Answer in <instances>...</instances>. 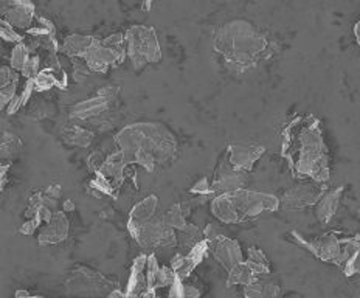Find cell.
Wrapping results in <instances>:
<instances>
[{
  "label": "cell",
  "mask_w": 360,
  "mask_h": 298,
  "mask_svg": "<svg viewBox=\"0 0 360 298\" xmlns=\"http://www.w3.org/2000/svg\"><path fill=\"white\" fill-rule=\"evenodd\" d=\"M281 155L291 171L314 183L329 180V151L324 145L320 120L314 115H296L281 132Z\"/></svg>",
  "instance_id": "cell-1"
},
{
  "label": "cell",
  "mask_w": 360,
  "mask_h": 298,
  "mask_svg": "<svg viewBox=\"0 0 360 298\" xmlns=\"http://www.w3.org/2000/svg\"><path fill=\"white\" fill-rule=\"evenodd\" d=\"M115 140L129 165H140L146 171L171 162L179 151L178 140L161 123L128 125L117 134Z\"/></svg>",
  "instance_id": "cell-2"
},
{
  "label": "cell",
  "mask_w": 360,
  "mask_h": 298,
  "mask_svg": "<svg viewBox=\"0 0 360 298\" xmlns=\"http://www.w3.org/2000/svg\"><path fill=\"white\" fill-rule=\"evenodd\" d=\"M269 42L255 25L247 20H231L216 31L215 50L224 58L227 67L235 73L253 69L263 58Z\"/></svg>",
  "instance_id": "cell-3"
},
{
  "label": "cell",
  "mask_w": 360,
  "mask_h": 298,
  "mask_svg": "<svg viewBox=\"0 0 360 298\" xmlns=\"http://www.w3.org/2000/svg\"><path fill=\"white\" fill-rule=\"evenodd\" d=\"M128 230L137 244L152 253L155 248L178 246V233L165 221V213H159L157 196H147L131 210Z\"/></svg>",
  "instance_id": "cell-4"
},
{
  "label": "cell",
  "mask_w": 360,
  "mask_h": 298,
  "mask_svg": "<svg viewBox=\"0 0 360 298\" xmlns=\"http://www.w3.org/2000/svg\"><path fill=\"white\" fill-rule=\"evenodd\" d=\"M281 207L277 196L241 188L213 197L211 213L224 224H243Z\"/></svg>",
  "instance_id": "cell-5"
},
{
  "label": "cell",
  "mask_w": 360,
  "mask_h": 298,
  "mask_svg": "<svg viewBox=\"0 0 360 298\" xmlns=\"http://www.w3.org/2000/svg\"><path fill=\"white\" fill-rule=\"evenodd\" d=\"M126 55L136 69H143L147 64L160 62L161 47L157 33L152 27L134 25L124 33Z\"/></svg>",
  "instance_id": "cell-6"
},
{
  "label": "cell",
  "mask_w": 360,
  "mask_h": 298,
  "mask_svg": "<svg viewBox=\"0 0 360 298\" xmlns=\"http://www.w3.org/2000/svg\"><path fill=\"white\" fill-rule=\"evenodd\" d=\"M128 55H126L124 34L115 33L104 39L95 38L94 44L89 48L84 61L90 69V72L106 73L110 67L120 66Z\"/></svg>",
  "instance_id": "cell-7"
},
{
  "label": "cell",
  "mask_w": 360,
  "mask_h": 298,
  "mask_svg": "<svg viewBox=\"0 0 360 298\" xmlns=\"http://www.w3.org/2000/svg\"><path fill=\"white\" fill-rule=\"evenodd\" d=\"M247 182H249V173L233 168L224 154L216 166L213 180H211V191H213V196L216 197L241 190L247 185Z\"/></svg>",
  "instance_id": "cell-8"
},
{
  "label": "cell",
  "mask_w": 360,
  "mask_h": 298,
  "mask_svg": "<svg viewBox=\"0 0 360 298\" xmlns=\"http://www.w3.org/2000/svg\"><path fill=\"white\" fill-rule=\"evenodd\" d=\"M291 236L296 244L305 247L306 250L314 253L319 260H322L324 262H333V264H338L342 239L333 235V233L324 235L322 238H317V239H305L303 236H300L296 232H292Z\"/></svg>",
  "instance_id": "cell-9"
},
{
  "label": "cell",
  "mask_w": 360,
  "mask_h": 298,
  "mask_svg": "<svg viewBox=\"0 0 360 298\" xmlns=\"http://www.w3.org/2000/svg\"><path fill=\"white\" fill-rule=\"evenodd\" d=\"M210 253L213 255V258L221 264L225 271L230 272L233 267L244 262L243 248L239 246L238 241L231 239L225 235H217L215 239L208 241Z\"/></svg>",
  "instance_id": "cell-10"
},
{
  "label": "cell",
  "mask_w": 360,
  "mask_h": 298,
  "mask_svg": "<svg viewBox=\"0 0 360 298\" xmlns=\"http://www.w3.org/2000/svg\"><path fill=\"white\" fill-rule=\"evenodd\" d=\"M2 20L8 22L17 31H28L36 22L34 5L28 0H14L2 3Z\"/></svg>",
  "instance_id": "cell-11"
},
{
  "label": "cell",
  "mask_w": 360,
  "mask_h": 298,
  "mask_svg": "<svg viewBox=\"0 0 360 298\" xmlns=\"http://www.w3.org/2000/svg\"><path fill=\"white\" fill-rule=\"evenodd\" d=\"M323 193L324 188L319 187V183H305L289 188L280 202L286 210H303L310 205H317Z\"/></svg>",
  "instance_id": "cell-12"
},
{
  "label": "cell",
  "mask_w": 360,
  "mask_h": 298,
  "mask_svg": "<svg viewBox=\"0 0 360 298\" xmlns=\"http://www.w3.org/2000/svg\"><path fill=\"white\" fill-rule=\"evenodd\" d=\"M264 151V146L257 143H231L225 151V157L233 168L249 173L255 166V163L263 157Z\"/></svg>",
  "instance_id": "cell-13"
},
{
  "label": "cell",
  "mask_w": 360,
  "mask_h": 298,
  "mask_svg": "<svg viewBox=\"0 0 360 298\" xmlns=\"http://www.w3.org/2000/svg\"><path fill=\"white\" fill-rule=\"evenodd\" d=\"M210 253V246L207 239H202L199 244L194 246L192 250L185 255H175L171 260L173 271L179 278L185 280L189 275L193 274L194 269L201 264V262L207 258V255Z\"/></svg>",
  "instance_id": "cell-14"
},
{
  "label": "cell",
  "mask_w": 360,
  "mask_h": 298,
  "mask_svg": "<svg viewBox=\"0 0 360 298\" xmlns=\"http://www.w3.org/2000/svg\"><path fill=\"white\" fill-rule=\"evenodd\" d=\"M128 166L129 163L126 160L124 154L118 149V151L112 152L106 157L103 166L98 169L95 174L103 177L104 180H108L110 183V187L114 188L115 193L118 194V191L122 188L126 179V169H128Z\"/></svg>",
  "instance_id": "cell-15"
},
{
  "label": "cell",
  "mask_w": 360,
  "mask_h": 298,
  "mask_svg": "<svg viewBox=\"0 0 360 298\" xmlns=\"http://www.w3.org/2000/svg\"><path fill=\"white\" fill-rule=\"evenodd\" d=\"M70 221L66 211H56L53 218L39 230L38 241L42 246L59 244L69 238Z\"/></svg>",
  "instance_id": "cell-16"
},
{
  "label": "cell",
  "mask_w": 360,
  "mask_h": 298,
  "mask_svg": "<svg viewBox=\"0 0 360 298\" xmlns=\"http://www.w3.org/2000/svg\"><path fill=\"white\" fill-rule=\"evenodd\" d=\"M112 101L104 97L101 92H96L95 97L84 99L81 103H76L70 108V118L80 120V122H87L90 118L100 117L109 111Z\"/></svg>",
  "instance_id": "cell-17"
},
{
  "label": "cell",
  "mask_w": 360,
  "mask_h": 298,
  "mask_svg": "<svg viewBox=\"0 0 360 298\" xmlns=\"http://www.w3.org/2000/svg\"><path fill=\"white\" fill-rule=\"evenodd\" d=\"M147 255H140L136 258L131 267V275L124 294L128 298H140L147 290V276H146Z\"/></svg>",
  "instance_id": "cell-18"
},
{
  "label": "cell",
  "mask_w": 360,
  "mask_h": 298,
  "mask_svg": "<svg viewBox=\"0 0 360 298\" xmlns=\"http://www.w3.org/2000/svg\"><path fill=\"white\" fill-rule=\"evenodd\" d=\"M343 194V187H337L334 190H324L320 201L315 205V216L322 224H328L340 204V197Z\"/></svg>",
  "instance_id": "cell-19"
},
{
  "label": "cell",
  "mask_w": 360,
  "mask_h": 298,
  "mask_svg": "<svg viewBox=\"0 0 360 298\" xmlns=\"http://www.w3.org/2000/svg\"><path fill=\"white\" fill-rule=\"evenodd\" d=\"M94 36H86V34H70L64 39L61 45V52L67 55L72 59H84L87 55L89 48L94 44Z\"/></svg>",
  "instance_id": "cell-20"
},
{
  "label": "cell",
  "mask_w": 360,
  "mask_h": 298,
  "mask_svg": "<svg viewBox=\"0 0 360 298\" xmlns=\"http://www.w3.org/2000/svg\"><path fill=\"white\" fill-rule=\"evenodd\" d=\"M258 280V275L252 271V267L247 264V261L241 262L231 269L229 272V280H227V286H249L252 285L253 281Z\"/></svg>",
  "instance_id": "cell-21"
},
{
  "label": "cell",
  "mask_w": 360,
  "mask_h": 298,
  "mask_svg": "<svg viewBox=\"0 0 360 298\" xmlns=\"http://www.w3.org/2000/svg\"><path fill=\"white\" fill-rule=\"evenodd\" d=\"M188 215H189V210L185 204H174L173 207L165 213V221L175 232H182L189 225L187 222Z\"/></svg>",
  "instance_id": "cell-22"
},
{
  "label": "cell",
  "mask_w": 360,
  "mask_h": 298,
  "mask_svg": "<svg viewBox=\"0 0 360 298\" xmlns=\"http://www.w3.org/2000/svg\"><path fill=\"white\" fill-rule=\"evenodd\" d=\"M280 294V288L269 283L263 281H253L252 285L244 288V297L245 298H277Z\"/></svg>",
  "instance_id": "cell-23"
},
{
  "label": "cell",
  "mask_w": 360,
  "mask_h": 298,
  "mask_svg": "<svg viewBox=\"0 0 360 298\" xmlns=\"http://www.w3.org/2000/svg\"><path fill=\"white\" fill-rule=\"evenodd\" d=\"M64 139L69 145L87 148L94 141V132L81 126H70L64 134Z\"/></svg>",
  "instance_id": "cell-24"
},
{
  "label": "cell",
  "mask_w": 360,
  "mask_h": 298,
  "mask_svg": "<svg viewBox=\"0 0 360 298\" xmlns=\"http://www.w3.org/2000/svg\"><path fill=\"white\" fill-rule=\"evenodd\" d=\"M247 255H249V257H247V264L252 267V271L255 272L258 276L271 274V262H269V260H267L263 250L252 247V248H249Z\"/></svg>",
  "instance_id": "cell-25"
},
{
  "label": "cell",
  "mask_w": 360,
  "mask_h": 298,
  "mask_svg": "<svg viewBox=\"0 0 360 298\" xmlns=\"http://www.w3.org/2000/svg\"><path fill=\"white\" fill-rule=\"evenodd\" d=\"M202 239H206L203 238V232L197 225L189 224L185 230L179 232L178 244H180L183 250H187V253H188L194 246L199 244Z\"/></svg>",
  "instance_id": "cell-26"
},
{
  "label": "cell",
  "mask_w": 360,
  "mask_h": 298,
  "mask_svg": "<svg viewBox=\"0 0 360 298\" xmlns=\"http://www.w3.org/2000/svg\"><path fill=\"white\" fill-rule=\"evenodd\" d=\"M22 141H20L19 137L13 136L10 132H3L2 134V159L10 160L13 157H16L20 152H22Z\"/></svg>",
  "instance_id": "cell-27"
},
{
  "label": "cell",
  "mask_w": 360,
  "mask_h": 298,
  "mask_svg": "<svg viewBox=\"0 0 360 298\" xmlns=\"http://www.w3.org/2000/svg\"><path fill=\"white\" fill-rule=\"evenodd\" d=\"M34 90H36V89H34V81L33 80H25L24 87L19 90V94H17L16 98H14V101L8 106V108H6V113H8V115H14V113H16L20 108H22V106H25L28 101H30L31 94Z\"/></svg>",
  "instance_id": "cell-28"
},
{
  "label": "cell",
  "mask_w": 360,
  "mask_h": 298,
  "mask_svg": "<svg viewBox=\"0 0 360 298\" xmlns=\"http://www.w3.org/2000/svg\"><path fill=\"white\" fill-rule=\"evenodd\" d=\"M30 56H31V52H30V48L25 45V42L14 45V48L11 50V56H10V67L13 70H16L17 73H20L22 72L27 61L30 59Z\"/></svg>",
  "instance_id": "cell-29"
},
{
  "label": "cell",
  "mask_w": 360,
  "mask_h": 298,
  "mask_svg": "<svg viewBox=\"0 0 360 298\" xmlns=\"http://www.w3.org/2000/svg\"><path fill=\"white\" fill-rule=\"evenodd\" d=\"M179 276L175 275L171 266H161L160 271L157 274V280H155V289L159 288H171L174 285V281L178 280Z\"/></svg>",
  "instance_id": "cell-30"
},
{
  "label": "cell",
  "mask_w": 360,
  "mask_h": 298,
  "mask_svg": "<svg viewBox=\"0 0 360 298\" xmlns=\"http://www.w3.org/2000/svg\"><path fill=\"white\" fill-rule=\"evenodd\" d=\"M19 83L8 84V86L0 87V109L5 111L14 101V98L19 94Z\"/></svg>",
  "instance_id": "cell-31"
},
{
  "label": "cell",
  "mask_w": 360,
  "mask_h": 298,
  "mask_svg": "<svg viewBox=\"0 0 360 298\" xmlns=\"http://www.w3.org/2000/svg\"><path fill=\"white\" fill-rule=\"evenodd\" d=\"M0 34H2V39L6 42H14V45L17 44H22L25 41V36L20 31H17L16 28H13L8 22H5V20H0Z\"/></svg>",
  "instance_id": "cell-32"
},
{
  "label": "cell",
  "mask_w": 360,
  "mask_h": 298,
  "mask_svg": "<svg viewBox=\"0 0 360 298\" xmlns=\"http://www.w3.org/2000/svg\"><path fill=\"white\" fill-rule=\"evenodd\" d=\"M41 58L38 55H31L30 59L27 61V64L22 69V72H20V76H24L25 80H34L41 72Z\"/></svg>",
  "instance_id": "cell-33"
},
{
  "label": "cell",
  "mask_w": 360,
  "mask_h": 298,
  "mask_svg": "<svg viewBox=\"0 0 360 298\" xmlns=\"http://www.w3.org/2000/svg\"><path fill=\"white\" fill-rule=\"evenodd\" d=\"M19 75L20 73H17L16 70H13L10 66H2V69H0V84H2V86H8V84L19 83Z\"/></svg>",
  "instance_id": "cell-34"
},
{
  "label": "cell",
  "mask_w": 360,
  "mask_h": 298,
  "mask_svg": "<svg viewBox=\"0 0 360 298\" xmlns=\"http://www.w3.org/2000/svg\"><path fill=\"white\" fill-rule=\"evenodd\" d=\"M90 73V69L84 59H73V76L76 81H84Z\"/></svg>",
  "instance_id": "cell-35"
},
{
  "label": "cell",
  "mask_w": 360,
  "mask_h": 298,
  "mask_svg": "<svg viewBox=\"0 0 360 298\" xmlns=\"http://www.w3.org/2000/svg\"><path fill=\"white\" fill-rule=\"evenodd\" d=\"M192 193L197 196L213 194V191H211V182L207 179V177H201V179L192 187Z\"/></svg>",
  "instance_id": "cell-36"
},
{
  "label": "cell",
  "mask_w": 360,
  "mask_h": 298,
  "mask_svg": "<svg viewBox=\"0 0 360 298\" xmlns=\"http://www.w3.org/2000/svg\"><path fill=\"white\" fill-rule=\"evenodd\" d=\"M342 269H343V274L347 276H352V275L360 274V250Z\"/></svg>",
  "instance_id": "cell-37"
},
{
  "label": "cell",
  "mask_w": 360,
  "mask_h": 298,
  "mask_svg": "<svg viewBox=\"0 0 360 298\" xmlns=\"http://www.w3.org/2000/svg\"><path fill=\"white\" fill-rule=\"evenodd\" d=\"M166 298H185V285H183L182 278H178L174 281V285L168 290Z\"/></svg>",
  "instance_id": "cell-38"
},
{
  "label": "cell",
  "mask_w": 360,
  "mask_h": 298,
  "mask_svg": "<svg viewBox=\"0 0 360 298\" xmlns=\"http://www.w3.org/2000/svg\"><path fill=\"white\" fill-rule=\"evenodd\" d=\"M104 160H106V157H103L100 152H94V154L90 155V157H89V166H90L92 171H94V174L103 166Z\"/></svg>",
  "instance_id": "cell-39"
},
{
  "label": "cell",
  "mask_w": 360,
  "mask_h": 298,
  "mask_svg": "<svg viewBox=\"0 0 360 298\" xmlns=\"http://www.w3.org/2000/svg\"><path fill=\"white\" fill-rule=\"evenodd\" d=\"M185 298H202V294L196 286H185Z\"/></svg>",
  "instance_id": "cell-40"
},
{
  "label": "cell",
  "mask_w": 360,
  "mask_h": 298,
  "mask_svg": "<svg viewBox=\"0 0 360 298\" xmlns=\"http://www.w3.org/2000/svg\"><path fill=\"white\" fill-rule=\"evenodd\" d=\"M8 168H10V163H3L2 165V180H0V187H2V190H3V187H5V179H6V171H8Z\"/></svg>",
  "instance_id": "cell-41"
},
{
  "label": "cell",
  "mask_w": 360,
  "mask_h": 298,
  "mask_svg": "<svg viewBox=\"0 0 360 298\" xmlns=\"http://www.w3.org/2000/svg\"><path fill=\"white\" fill-rule=\"evenodd\" d=\"M16 298H44V297H34V295H30V292H27V290H17Z\"/></svg>",
  "instance_id": "cell-42"
},
{
  "label": "cell",
  "mask_w": 360,
  "mask_h": 298,
  "mask_svg": "<svg viewBox=\"0 0 360 298\" xmlns=\"http://www.w3.org/2000/svg\"><path fill=\"white\" fill-rule=\"evenodd\" d=\"M108 298H128V297H126V294L122 292V290H120V289H115L114 292H110L108 295Z\"/></svg>",
  "instance_id": "cell-43"
},
{
  "label": "cell",
  "mask_w": 360,
  "mask_h": 298,
  "mask_svg": "<svg viewBox=\"0 0 360 298\" xmlns=\"http://www.w3.org/2000/svg\"><path fill=\"white\" fill-rule=\"evenodd\" d=\"M354 36H356L357 44L360 45V19L357 20V24L354 25Z\"/></svg>",
  "instance_id": "cell-44"
},
{
  "label": "cell",
  "mask_w": 360,
  "mask_h": 298,
  "mask_svg": "<svg viewBox=\"0 0 360 298\" xmlns=\"http://www.w3.org/2000/svg\"><path fill=\"white\" fill-rule=\"evenodd\" d=\"M64 211H66V213L75 211V204H73L72 201H67V202L64 204Z\"/></svg>",
  "instance_id": "cell-45"
},
{
  "label": "cell",
  "mask_w": 360,
  "mask_h": 298,
  "mask_svg": "<svg viewBox=\"0 0 360 298\" xmlns=\"http://www.w3.org/2000/svg\"><path fill=\"white\" fill-rule=\"evenodd\" d=\"M140 298H155V290L154 289H147L146 292Z\"/></svg>",
  "instance_id": "cell-46"
},
{
  "label": "cell",
  "mask_w": 360,
  "mask_h": 298,
  "mask_svg": "<svg viewBox=\"0 0 360 298\" xmlns=\"http://www.w3.org/2000/svg\"><path fill=\"white\" fill-rule=\"evenodd\" d=\"M356 241H357L359 246H360V235H357V236H356Z\"/></svg>",
  "instance_id": "cell-47"
}]
</instances>
